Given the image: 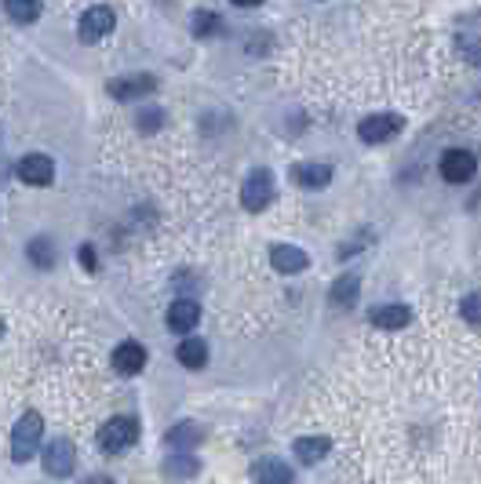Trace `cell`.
<instances>
[{"label": "cell", "instance_id": "6da1fadb", "mask_svg": "<svg viewBox=\"0 0 481 484\" xmlns=\"http://www.w3.org/2000/svg\"><path fill=\"white\" fill-rule=\"evenodd\" d=\"M135 441H139V423H135L132 416H117V419L103 423V430H99V448H103L106 455H121V452H128Z\"/></svg>", "mask_w": 481, "mask_h": 484}, {"label": "cell", "instance_id": "7a4b0ae2", "mask_svg": "<svg viewBox=\"0 0 481 484\" xmlns=\"http://www.w3.org/2000/svg\"><path fill=\"white\" fill-rule=\"evenodd\" d=\"M41 434H44V419H41L37 412H26V416L15 423V430H12V459H15V462L33 459V452H37V444H41Z\"/></svg>", "mask_w": 481, "mask_h": 484}, {"label": "cell", "instance_id": "3957f363", "mask_svg": "<svg viewBox=\"0 0 481 484\" xmlns=\"http://www.w3.org/2000/svg\"><path fill=\"white\" fill-rule=\"evenodd\" d=\"M402 128H405V117H398V114H372V117H365L357 124V139L368 142V146L391 142V139L402 135Z\"/></svg>", "mask_w": 481, "mask_h": 484}, {"label": "cell", "instance_id": "277c9868", "mask_svg": "<svg viewBox=\"0 0 481 484\" xmlns=\"http://www.w3.org/2000/svg\"><path fill=\"white\" fill-rule=\"evenodd\" d=\"M270 201H273V175L266 168H255L241 186V205L248 212H263Z\"/></svg>", "mask_w": 481, "mask_h": 484}, {"label": "cell", "instance_id": "5b68a950", "mask_svg": "<svg viewBox=\"0 0 481 484\" xmlns=\"http://www.w3.org/2000/svg\"><path fill=\"white\" fill-rule=\"evenodd\" d=\"M441 178L445 182H456V186H463V182H470L474 178V171H477V160H474V153L470 150H445L441 153Z\"/></svg>", "mask_w": 481, "mask_h": 484}, {"label": "cell", "instance_id": "8992f818", "mask_svg": "<svg viewBox=\"0 0 481 484\" xmlns=\"http://www.w3.org/2000/svg\"><path fill=\"white\" fill-rule=\"evenodd\" d=\"M114 8H106V5H95V8H88L84 12V19H80V26H77V33H80V41L84 44H99L110 30H114Z\"/></svg>", "mask_w": 481, "mask_h": 484}, {"label": "cell", "instance_id": "52a82bcc", "mask_svg": "<svg viewBox=\"0 0 481 484\" xmlns=\"http://www.w3.org/2000/svg\"><path fill=\"white\" fill-rule=\"evenodd\" d=\"M73 466H77V448H73V441L55 437V441L44 448V473H51V477H69Z\"/></svg>", "mask_w": 481, "mask_h": 484}, {"label": "cell", "instance_id": "ba28073f", "mask_svg": "<svg viewBox=\"0 0 481 484\" xmlns=\"http://www.w3.org/2000/svg\"><path fill=\"white\" fill-rule=\"evenodd\" d=\"M157 87V80L150 73H132V77H117L110 80V95L117 103H139L143 95H150Z\"/></svg>", "mask_w": 481, "mask_h": 484}, {"label": "cell", "instance_id": "9c48e42d", "mask_svg": "<svg viewBox=\"0 0 481 484\" xmlns=\"http://www.w3.org/2000/svg\"><path fill=\"white\" fill-rule=\"evenodd\" d=\"M19 178L26 186H48L55 178V160L44 157V153H30V157L19 160Z\"/></svg>", "mask_w": 481, "mask_h": 484}, {"label": "cell", "instance_id": "30bf717a", "mask_svg": "<svg viewBox=\"0 0 481 484\" xmlns=\"http://www.w3.org/2000/svg\"><path fill=\"white\" fill-rule=\"evenodd\" d=\"M270 262H273L277 273H303L310 259H307V251L296 248V244H273V248H270Z\"/></svg>", "mask_w": 481, "mask_h": 484}, {"label": "cell", "instance_id": "8fae6325", "mask_svg": "<svg viewBox=\"0 0 481 484\" xmlns=\"http://www.w3.org/2000/svg\"><path fill=\"white\" fill-rule=\"evenodd\" d=\"M114 368L121 371V375H139L143 368H146V350H143V342H121L117 350H114Z\"/></svg>", "mask_w": 481, "mask_h": 484}, {"label": "cell", "instance_id": "7c38bea8", "mask_svg": "<svg viewBox=\"0 0 481 484\" xmlns=\"http://www.w3.org/2000/svg\"><path fill=\"white\" fill-rule=\"evenodd\" d=\"M252 480L255 484H292V470L281 459H259L252 466Z\"/></svg>", "mask_w": 481, "mask_h": 484}, {"label": "cell", "instance_id": "4fadbf2b", "mask_svg": "<svg viewBox=\"0 0 481 484\" xmlns=\"http://www.w3.org/2000/svg\"><path fill=\"white\" fill-rule=\"evenodd\" d=\"M198 321H201V306H198L194 299L171 303V310H168V328H171V332H190Z\"/></svg>", "mask_w": 481, "mask_h": 484}, {"label": "cell", "instance_id": "5bb4252c", "mask_svg": "<svg viewBox=\"0 0 481 484\" xmlns=\"http://www.w3.org/2000/svg\"><path fill=\"white\" fill-rule=\"evenodd\" d=\"M409 321H412V310L402 306V303H391V306L372 310V324L383 328V332H398V328H405Z\"/></svg>", "mask_w": 481, "mask_h": 484}, {"label": "cell", "instance_id": "9a60e30c", "mask_svg": "<svg viewBox=\"0 0 481 484\" xmlns=\"http://www.w3.org/2000/svg\"><path fill=\"white\" fill-rule=\"evenodd\" d=\"M292 452H296L300 462L314 466V462H321V459L332 452V441H328V437H300V441L292 444Z\"/></svg>", "mask_w": 481, "mask_h": 484}, {"label": "cell", "instance_id": "2e32d148", "mask_svg": "<svg viewBox=\"0 0 481 484\" xmlns=\"http://www.w3.org/2000/svg\"><path fill=\"white\" fill-rule=\"evenodd\" d=\"M175 357H179V364L182 368H205V361H208V346H205V339H182L179 342V350H175Z\"/></svg>", "mask_w": 481, "mask_h": 484}, {"label": "cell", "instance_id": "e0dca14e", "mask_svg": "<svg viewBox=\"0 0 481 484\" xmlns=\"http://www.w3.org/2000/svg\"><path fill=\"white\" fill-rule=\"evenodd\" d=\"M292 178H296L303 189H321V186H328L332 168H328V164H296Z\"/></svg>", "mask_w": 481, "mask_h": 484}, {"label": "cell", "instance_id": "ac0fdd59", "mask_svg": "<svg viewBox=\"0 0 481 484\" xmlns=\"http://www.w3.org/2000/svg\"><path fill=\"white\" fill-rule=\"evenodd\" d=\"M357 292H361V280L357 277H339L336 284H332V306L336 310H343V306H354L357 303Z\"/></svg>", "mask_w": 481, "mask_h": 484}, {"label": "cell", "instance_id": "d6986e66", "mask_svg": "<svg viewBox=\"0 0 481 484\" xmlns=\"http://www.w3.org/2000/svg\"><path fill=\"white\" fill-rule=\"evenodd\" d=\"M5 12H8L12 23L30 26V23L41 19V0H5Z\"/></svg>", "mask_w": 481, "mask_h": 484}, {"label": "cell", "instance_id": "ffe728a7", "mask_svg": "<svg viewBox=\"0 0 481 484\" xmlns=\"http://www.w3.org/2000/svg\"><path fill=\"white\" fill-rule=\"evenodd\" d=\"M26 255H30V262H33V266L48 269V266L55 262V244H51L48 237H33V241L26 244Z\"/></svg>", "mask_w": 481, "mask_h": 484}, {"label": "cell", "instance_id": "44dd1931", "mask_svg": "<svg viewBox=\"0 0 481 484\" xmlns=\"http://www.w3.org/2000/svg\"><path fill=\"white\" fill-rule=\"evenodd\" d=\"M198 466H201V462H198L194 455H190V452H179V455H171V459H168V466H164V470H168L171 477H179V480H190V477L198 473Z\"/></svg>", "mask_w": 481, "mask_h": 484}, {"label": "cell", "instance_id": "7402d4cb", "mask_svg": "<svg viewBox=\"0 0 481 484\" xmlns=\"http://www.w3.org/2000/svg\"><path fill=\"white\" fill-rule=\"evenodd\" d=\"M190 30H194V37H216V33H223V19L216 15V12H198L194 15V23H190Z\"/></svg>", "mask_w": 481, "mask_h": 484}, {"label": "cell", "instance_id": "603a6c76", "mask_svg": "<svg viewBox=\"0 0 481 484\" xmlns=\"http://www.w3.org/2000/svg\"><path fill=\"white\" fill-rule=\"evenodd\" d=\"M198 441H201V430H198L194 423H179V426L168 434V444H171V448H182V452L194 448Z\"/></svg>", "mask_w": 481, "mask_h": 484}, {"label": "cell", "instance_id": "cb8c5ba5", "mask_svg": "<svg viewBox=\"0 0 481 484\" xmlns=\"http://www.w3.org/2000/svg\"><path fill=\"white\" fill-rule=\"evenodd\" d=\"M135 124H139V132H143V135H157V132L164 128V110L150 106V110H143V114H139V121H135Z\"/></svg>", "mask_w": 481, "mask_h": 484}, {"label": "cell", "instance_id": "d4e9b609", "mask_svg": "<svg viewBox=\"0 0 481 484\" xmlns=\"http://www.w3.org/2000/svg\"><path fill=\"white\" fill-rule=\"evenodd\" d=\"M459 314H463V321H467V324H474V328H481V292H474V296H467V299L459 303Z\"/></svg>", "mask_w": 481, "mask_h": 484}, {"label": "cell", "instance_id": "484cf974", "mask_svg": "<svg viewBox=\"0 0 481 484\" xmlns=\"http://www.w3.org/2000/svg\"><path fill=\"white\" fill-rule=\"evenodd\" d=\"M456 48H459V55H463L470 66H477V69H481V37H459V41H456Z\"/></svg>", "mask_w": 481, "mask_h": 484}, {"label": "cell", "instance_id": "4316f807", "mask_svg": "<svg viewBox=\"0 0 481 484\" xmlns=\"http://www.w3.org/2000/svg\"><path fill=\"white\" fill-rule=\"evenodd\" d=\"M77 259H80V266H84V269H95V266H99V262H95V248H91V244H80Z\"/></svg>", "mask_w": 481, "mask_h": 484}, {"label": "cell", "instance_id": "83f0119b", "mask_svg": "<svg viewBox=\"0 0 481 484\" xmlns=\"http://www.w3.org/2000/svg\"><path fill=\"white\" fill-rule=\"evenodd\" d=\"M237 8H255V5H263V0H234Z\"/></svg>", "mask_w": 481, "mask_h": 484}, {"label": "cell", "instance_id": "f1b7e54d", "mask_svg": "<svg viewBox=\"0 0 481 484\" xmlns=\"http://www.w3.org/2000/svg\"><path fill=\"white\" fill-rule=\"evenodd\" d=\"M84 484H114V480H110V477H88Z\"/></svg>", "mask_w": 481, "mask_h": 484}, {"label": "cell", "instance_id": "f546056e", "mask_svg": "<svg viewBox=\"0 0 481 484\" xmlns=\"http://www.w3.org/2000/svg\"><path fill=\"white\" fill-rule=\"evenodd\" d=\"M0 335H5V321H0Z\"/></svg>", "mask_w": 481, "mask_h": 484}]
</instances>
